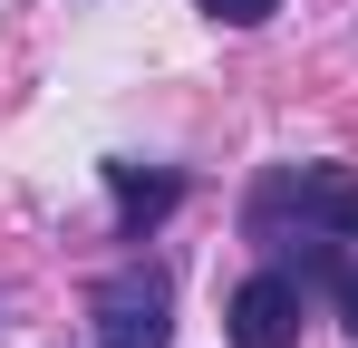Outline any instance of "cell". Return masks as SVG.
<instances>
[{"instance_id": "277c9868", "label": "cell", "mask_w": 358, "mask_h": 348, "mask_svg": "<svg viewBox=\"0 0 358 348\" xmlns=\"http://www.w3.org/2000/svg\"><path fill=\"white\" fill-rule=\"evenodd\" d=\"M107 194H117V223H126V232H155V223L184 203V174H145V165L117 155V165H107Z\"/></svg>"}, {"instance_id": "7a4b0ae2", "label": "cell", "mask_w": 358, "mask_h": 348, "mask_svg": "<svg viewBox=\"0 0 358 348\" xmlns=\"http://www.w3.org/2000/svg\"><path fill=\"white\" fill-rule=\"evenodd\" d=\"M87 319H97V348H175V281L155 261H126L87 290Z\"/></svg>"}, {"instance_id": "6da1fadb", "label": "cell", "mask_w": 358, "mask_h": 348, "mask_svg": "<svg viewBox=\"0 0 358 348\" xmlns=\"http://www.w3.org/2000/svg\"><path fill=\"white\" fill-rule=\"evenodd\" d=\"M252 242L310 252V242H358V174L339 165H271L252 184Z\"/></svg>"}, {"instance_id": "8992f818", "label": "cell", "mask_w": 358, "mask_h": 348, "mask_svg": "<svg viewBox=\"0 0 358 348\" xmlns=\"http://www.w3.org/2000/svg\"><path fill=\"white\" fill-rule=\"evenodd\" d=\"M203 10H213V20H223V29H262V20H271V10H281V0H203Z\"/></svg>"}, {"instance_id": "5b68a950", "label": "cell", "mask_w": 358, "mask_h": 348, "mask_svg": "<svg viewBox=\"0 0 358 348\" xmlns=\"http://www.w3.org/2000/svg\"><path fill=\"white\" fill-rule=\"evenodd\" d=\"M320 281H329V300H339V319H349V339H358V261H329V252H300Z\"/></svg>"}, {"instance_id": "3957f363", "label": "cell", "mask_w": 358, "mask_h": 348, "mask_svg": "<svg viewBox=\"0 0 358 348\" xmlns=\"http://www.w3.org/2000/svg\"><path fill=\"white\" fill-rule=\"evenodd\" d=\"M233 348H300V271H252L223 310Z\"/></svg>"}]
</instances>
